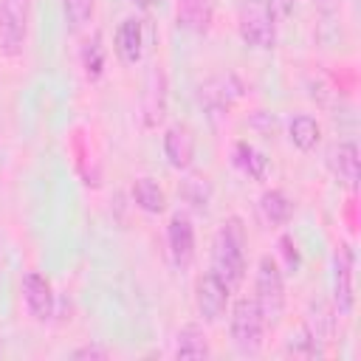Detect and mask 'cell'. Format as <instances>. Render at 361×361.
Segmentation results:
<instances>
[{
  "instance_id": "obj_1",
  "label": "cell",
  "mask_w": 361,
  "mask_h": 361,
  "mask_svg": "<svg viewBox=\"0 0 361 361\" xmlns=\"http://www.w3.org/2000/svg\"><path fill=\"white\" fill-rule=\"evenodd\" d=\"M231 290L240 288L245 276V226L240 217H228L220 223L212 240V268Z\"/></svg>"
},
{
  "instance_id": "obj_2",
  "label": "cell",
  "mask_w": 361,
  "mask_h": 361,
  "mask_svg": "<svg viewBox=\"0 0 361 361\" xmlns=\"http://www.w3.org/2000/svg\"><path fill=\"white\" fill-rule=\"evenodd\" d=\"M240 39L254 51H271L276 45V14L271 0H243L237 11Z\"/></svg>"
},
{
  "instance_id": "obj_3",
  "label": "cell",
  "mask_w": 361,
  "mask_h": 361,
  "mask_svg": "<svg viewBox=\"0 0 361 361\" xmlns=\"http://www.w3.org/2000/svg\"><path fill=\"white\" fill-rule=\"evenodd\" d=\"M265 330L268 322L259 310V305L248 296L237 299L231 305V316H228V333H231V344L243 353V355H257L265 344Z\"/></svg>"
},
{
  "instance_id": "obj_4",
  "label": "cell",
  "mask_w": 361,
  "mask_h": 361,
  "mask_svg": "<svg viewBox=\"0 0 361 361\" xmlns=\"http://www.w3.org/2000/svg\"><path fill=\"white\" fill-rule=\"evenodd\" d=\"M254 302L259 305L268 327L279 324L285 313V276L279 262L271 254H262L257 262V276H254Z\"/></svg>"
},
{
  "instance_id": "obj_5",
  "label": "cell",
  "mask_w": 361,
  "mask_h": 361,
  "mask_svg": "<svg viewBox=\"0 0 361 361\" xmlns=\"http://www.w3.org/2000/svg\"><path fill=\"white\" fill-rule=\"evenodd\" d=\"M31 0H0V54L20 56L28 37Z\"/></svg>"
},
{
  "instance_id": "obj_6",
  "label": "cell",
  "mask_w": 361,
  "mask_h": 361,
  "mask_svg": "<svg viewBox=\"0 0 361 361\" xmlns=\"http://www.w3.org/2000/svg\"><path fill=\"white\" fill-rule=\"evenodd\" d=\"M228 302H231V288L214 271H206V274L197 276V282H195V307H197V316L206 324H217L226 316Z\"/></svg>"
},
{
  "instance_id": "obj_7",
  "label": "cell",
  "mask_w": 361,
  "mask_h": 361,
  "mask_svg": "<svg viewBox=\"0 0 361 361\" xmlns=\"http://www.w3.org/2000/svg\"><path fill=\"white\" fill-rule=\"evenodd\" d=\"M333 310L336 316H350L355 307V293H353V268H355V254L347 243H338L333 251Z\"/></svg>"
},
{
  "instance_id": "obj_8",
  "label": "cell",
  "mask_w": 361,
  "mask_h": 361,
  "mask_svg": "<svg viewBox=\"0 0 361 361\" xmlns=\"http://www.w3.org/2000/svg\"><path fill=\"white\" fill-rule=\"evenodd\" d=\"M166 104H169V82H166V71L161 65H152L144 82V93H141V121L144 130H158L166 118Z\"/></svg>"
},
{
  "instance_id": "obj_9",
  "label": "cell",
  "mask_w": 361,
  "mask_h": 361,
  "mask_svg": "<svg viewBox=\"0 0 361 361\" xmlns=\"http://www.w3.org/2000/svg\"><path fill=\"white\" fill-rule=\"evenodd\" d=\"M327 169L330 175L350 192L358 189V178H361V161H358V147L353 141H336L327 147Z\"/></svg>"
},
{
  "instance_id": "obj_10",
  "label": "cell",
  "mask_w": 361,
  "mask_h": 361,
  "mask_svg": "<svg viewBox=\"0 0 361 361\" xmlns=\"http://www.w3.org/2000/svg\"><path fill=\"white\" fill-rule=\"evenodd\" d=\"M243 93H245V85L231 71L217 73V76H212L200 85V99L212 113H226L234 102L243 99Z\"/></svg>"
},
{
  "instance_id": "obj_11",
  "label": "cell",
  "mask_w": 361,
  "mask_h": 361,
  "mask_svg": "<svg viewBox=\"0 0 361 361\" xmlns=\"http://www.w3.org/2000/svg\"><path fill=\"white\" fill-rule=\"evenodd\" d=\"M23 302H25V310L34 322H48L54 316V288H51V282L42 274L28 271L23 276Z\"/></svg>"
},
{
  "instance_id": "obj_12",
  "label": "cell",
  "mask_w": 361,
  "mask_h": 361,
  "mask_svg": "<svg viewBox=\"0 0 361 361\" xmlns=\"http://www.w3.org/2000/svg\"><path fill=\"white\" fill-rule=\"evenodd\" d=\"M166 243H169V254L172 262L178 268H189L195 259V226L186 214H172L169 226H166Z\"/></svg>"
},
{
  "instance_id": "obj_13",
  "label": "cell",
  "mask_w": 361,
  "mask_h": 361,
  "mask_svg": "<svg viewBox=\"0 0 361 361\" xmlns=\"http://www.w3.org/2000/svg\"><path fill=\"white\" fill-rule=\"evenodd\" d=\"M164 155L169 161V166L175 169H189L195 161V135L186 124H172L164 133Z\"/></svg>"
},
{
  "instance_id": "obj_14",
  "label": "cell",
  "mask_w": 361,
  "mask_h": 361,
  "mask_svg": "<svg viewBox=\"0 0 361 361\" xmlns=\"http://www.w3.org/2000/svg\"><path fill=\"white\" fill-rule=\"evenodd\" d=\"M113 48H116V54H118V59L124 65L141 62V56H144V23L138 17L121 20V25L116 28Z\"/></svg>"
},
{
  "instance_id": "obj_15",
  "label": "cell",
  "mask_w": 361,
  "mask_h": 361,
  "mask_svg": "<svg viewBox=\"0 0 361 361\" xmlns=\"http://www.w3.org/2000/svg\"><path fill=\"white\" fill-rule=\"evenodd\" d=\"M209 355H212V347H209L206 330L197 322L183 324L178 330V336H175V358H180V361H197V358H209Z\"/></svg>"
},
{
  "instance_id": "obj_16",
  "label": "cell",
  "mask_w": 361,
  "mask_h": 361,
  "mask_svg": "<svg viewBox=\"0 0 361 361\" xmlns=\"http://www.w3.org/2000/svg\"><path fill=\"white\" fill-rule=\"evenodd\" d=\"M288 138L296 149L302 152H310L316 149L319 138H322V124L310 116V113H296L290 121H288Z\"/></svg>"
},
{
  "instance_id": "obj_17",
  "label": "cell",
  "mask_w": 361,
  "mask_h": 361,
  "mask_svg": "<svg viewBox=\"0 0 361 361\" xmlns=\"http://www.w3.org/2000/svg\"><path fill=\"white\" fill-rule=\"evenodd\" d=\"M231 158H234V166H237L243 175H248L251 180H265V178H268V166H271V164H268V158H265L254 144L237 141Z\"/></svg>"
},
{
  "instance_id": "obj_18",
  "label": "cell",
  "mask_w": 361,
  "mask_h": 361,
  "mask_svg": "<svg viewBox=\"0 0 361 361\" xmlns=\"http://www.w3.org/2000/svg\"><path fill=\"white\" fill-rule=\"evenodd\" d=\"M259 212L268 226H285L293 217V203L282 189H268L259 197Z\"/></svg>"
},
{
  "instance_id": "obj_19",
  "label": "cell",
  "mask_w": 361,
  "mask_h": 361,
  "mask_svg": "<svg viewBox=\"0 0 361 361\" xmlns=\"http://www.w3.org/2000/svg\"><path fill=\"white\" fill-rule=\"evenodd\" d=\"M178 23L189 31H209L212 25V0H178Z\"/></svg>"
},
{
  "instance_id": "obj_20",
  "label": "cell",
  "mask_w": 361,
  "mask_h": 361,
  "mask_svg": "<svg viewBox=\"0 0 361 361\" xmlns=\"http://www.w3.org/2000/svg\"><path fill=\"white\" fill-rule=\"evenodd\" d=\"M133 200L147 214H161L166 209V195L152 178H135L133 180Z\"/></svg>"
},
{
  "instance_id": "obj_21",
  "label": "cell",
  "mask_w": 361,
  "mask_h": 361,
  "mask_svg": "<svg viewBox=\"0 0 361 361\" xmlns=\"http://www.w3.org/2000/svg\"><path fill=\"white\" fill-rule=\"evenodd\" d=\"M322 344H324V341L316 338V333H313L307 324H302V330H299L296 336H290L285 353H288V355H296V358H319V355H324V347H322Z\"/></svg>"
},
{
  "instance_id": "obj_22",
  "label": "cell",
  "mask_w": 361,
  "mask_h": 361,
  "mask_svg": "<svg viewBox=\"0 0 361 361\" xmlns=\"http://www.w3.org/2000/svg\"><path fill=\"white\" fill-rule=\"evenodd\" d=\"M82 68L87 73V79H99L104 73V45H102V34H93L85 48H82Z\"/></svg>"
},
{
  "instance_id": "obj_23",
  "label": "cell",
  "mask_w": 361,
  "mask_h": 361,
  "mask_svg": "<svg viewBox=\"0 0 361 361\" xmlns=\"http://www.w3.org/2000/svg\"><path fill=\"white\" fill-rule=\"evenodd\" d=\"M62 11H65V20L73 31L85 28L93 14H96V0H62Z\"/></svg>"
},
{
  "instance_id": "obj_24",
  "label": "cell",
  "mask_w": 361,
  "mask_h": 361,
  "mask_svg": "<svg viewBox=\"0 0 361 361\" xmlns=\"http://www.w3.org/2000/svg\"><path fill=\"white\" fill-rule=\"evenodd\" d=\"M71 358H73V361H104V358H110V350H107L104 344L93 341V344L76 347V350L71 353Z\"/></svg>"
},
{
  "instance_id": "obj_25",
  "label": "cell",
  "mask_w": 361,
  "mask_h": 361,
  "mask_svg": "<svg viewBox=\"0 0 361 361\" xmlns=\"http://www.w3.org/2000/svg\"><path fill=\"white\" fill-rule=\"evenodd\" d=\"M279 251H282V257H285V268L290 271V274H296V268H299V251H296V243L290 240V237H279Z\"/></svg>"
}]
</instances>
